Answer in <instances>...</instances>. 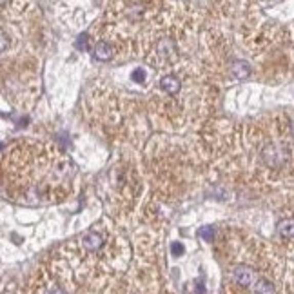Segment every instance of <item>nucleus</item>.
Here are the masks:
<instances>
[{"label":"nucleus","instance_id":"1","mask_svg":"<svg viewBox=\"0 0 294 294\" xmlns=\"http://www.w3.org/2000/svg\"><path fill=\"white\" fill-rule=\"evenodd\" d=\"M75 167L51 143L22 140L4 158V187L13 202L48 205L69 195Z\"/></svg>","mask_w":294,"mask_h":294},{"label":"nucleus","instance_id":"2","mask_svg":"<svg viewBox=\"0 0 294 294\" xmlns=\"http://www.w3.org/2000/svg\"><path fill=\"white\" fill-rule=\"evenodd\" d=\"M66 267L82 283L98 287L122 275L129 260V243L109 220L80 233L64 247Z\"/></svg>","mask_w":294,"mask_h":294},{"label":"nucleus","instance_id":"3","mask_svg":"<svg viewBox=\"0 0 294 294\" xmlns=\"http://www.w3.org/2000/svg\"><path fill=\"white\" fill-rule=\"evenodd\" d=\"M275 283L262 275L253 263L240 260L227 262L223 276V294H275Z\"/></svg>","mask_w":294,"mask_h":294},{"label":"nucleus","instance_id":"4","mask_svg":"<svg viewBox=\"0 0 294 294\" xmlns=\"http://www.w3.org/2000/svg\"><path fill=\"white\" fill-rule=\"evenodd\" d=\"M109 294H163L162 285H158L153 270L143 269L140 263L133 270V275L123 276L120 282L111 287Z\"/></svg>","mask_w":294,"mask_h":294},{"label":"nucleus","instance_id":"5","mask_svg":"<svg viewBox=\"0 0 294 294\" xmlns=\"http://www.w3.org/2000/svg\"><path fill=\"white\" fill-rule=\"evenodd\" d=\"M68 276H60L56 272L49 275L46 270H40V275L36 276V287L35 294H68L64 283L68 282Z\"/></svg>","mask_w":294,"mask_h":294},{"label":"nucleus","instance_id":"6","mask_svg":"<svg viewBox=\"0 0 294 294\" xmlns=\"http://www.w3.org/2000/svg\"><path fill=\"white\" fill-rule=\"evenodd\" d=\"M276 230H278V235L282 236L283 240H292L294 238V218L280 220L278 225H276Z\"/></svg>","mask_w":294,"mask_h":294},{"label":"nucleus","instance_id":"7","mask_svg":"<svg viewBox=\"0 0 294 294\" xmlns=\"http://www.w3.org/2000/svg\"><path fill=\"white\" fill-rule=\"evenodd\" d=\"M173 253H175V256H178L180 253H182V247H180L178 243H173Z\"/></svg>","mask_w":294,"mask_h":294}]
</instances>
